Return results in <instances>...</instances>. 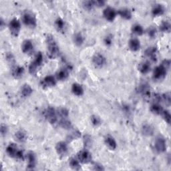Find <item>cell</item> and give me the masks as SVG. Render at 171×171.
<instances>
[{"label": "cell", "instance_id": "obj_26", "mask_svg": "<svg viewBox=\"0 0 171 171\" xmlns=\"http://www.w3.org/2000/svg\"><path fill=\"white\" fill-rule=\"evenodd\" d=\"M105 144L112 150H115L117 147V144L115 139L110 136H108L106 137Z\"/></svg>", "mask_w": 171, "mask_h": 171}, {"label": "cell", "instance_id": "obj_39", "mask_svg": "<svg viewBox=\"0 0 171 171\" xmlns=\"http://www.w3.org/2000/svg\"><path fill=\"white\" fill-rule=\"evenodd\" d=\"M147 33H148V35L150 38H154L157 34V30L154 26H150L147 30Z\"/></svg>", "mask_w": 171, "mask_h": 171}, {"label": "cell", "instance_id": "obj_52", "mask_svg": "<svg viewBox=\"0 0 171 171\" xmlns=\"http://www.w3.org/2000/svg\"><path fill=\"white\" fill-rule=\"evenodd\" d=\"M5 26H6V23H4V21H3V19L1 18V20H0V27H1L2 30L4 27Z\"/></svg>", "mask_w": 171, "mask_h": 171}, {"label": "cell", "instance_id": "obj_47", "mask_svg": "<svg viewBox=\"0 0 171 171\" xmlns=\"http://www.w3.org/2000/svg\"><path fill=\"white\" fill-rule=\"evenodd\" d=\"M161 66L164 67L166 70L168 71V70L170 68V61L169 60H164L163 61L162 64H161Z\"/></svg>", "mask_w": 171, "mask_h": 171}, {"label": "cell", "instance_id": "obj_15", "mask_svg": "<svg viewBox=\"0 0 171 171\" xmlns=\"http://www.w3.org/2000/svg\"><path fill=\"white\" fill-rule=\"evenodd\" d=\"M156 52H157V48L156 47H149L145 50V55L150 58L153 61H156L157 58H156Z\"/></svg>", "mask_w": 171, "mask_h": 171}, {"label": "cell", "instance_id": "obj_43", "mask_svg": "<svg viewBox=\"0 0 171 171\" xmlns=\"http://www.w3.org/2000/svg\"><path fill=\"white\" fill-rule=\"evenodd\" d=\"M38 68H39L38 66H37L36 64H35L34 63V61H33V62H32L30 65L29 66V72L31 74H36Z\"/></svg>", "mask_w": 171, "mask_h": 171}, {"label": "cell", "instance_id": "obj_21", "mask_svg": "<svg viewBox=\"0 0 171 171\" xmlns=\"http://www.w3.org/2000/svg\"><path fill=\"white\" fill-rule=\"evenodd\" d=\"M23 73H24V68L22 66H14L12 70V76L17 79L22 78Z\"/></svg>", "mask_w": 171, "mask_h": 171}, {"label": "cell", "instance_id": "obj_2", "mask_svg": "<svg viewBox=\"0 0 171 171\" xmlns=\"http://www.w3.org/2000/svg\"><path fill=\"white\" fill-rule=\"evenodd\" d=\"M22 22L27 27L34 28L37 26V20L36 16L30 11L26 10L22 14Z\"/></svg>", "mask_w": 171, "mask_h": 171}, {"label": "cell", "instance_id": "obj_51", "mask_svg": "<svg viewBox=\"0 0 171 171\" xmlns=\"http://www.w3.org/2000/svg\"><path fill=\"white\" fill-rule=\"evenodd\" d=\"M94 170H104V169L102 167V165L99 164H96L94 166Z\"/></svg>", "mask_w": 171, "mask_h": 171}, {"label": "cell", "instance_id": "obj_48", "mask_svg": "<svg viewBox=\"0 0 171 171\" xmlns=\"http://www.w3.org/2000/svg\"><path fill=\"white\" fill-rule=\"evenodd\" d=\"M16 159L18 160H23L24 159V154H23V152L22 150H18L17 153L16 154Z\"/></svg>", "mask_w": 171, "mask_h": 171}, {"label": "cell", "instance_id": "obj_16", "mask_svg": "<svg viewBox=\"0 0 171 171\" xmlns=\"http://www.w3.org/2000/svg\"><path fill=\"white\" fill-rule=\"evenodd\" d=\"M17 146L16 144L14 143H10L6 148V153L8 154L9 156H10L12 158H15L16 156V154L18 151Z\"/></svg>", "mask_w": 171, "mask_h": 171}, {"label": "cell", "instance_id": "obj_13", "mask_svg": "<svg viewBox=\"0 0 171 171\" xmlns=\"http://www.w3.org/2000/svg\"><path fill=\"white\" fill-rule=\"evenodd\" d=\"M139 92L144 98L150 96V87L147 83H142L139 86Z\"/></svg>", "mask_w": 171, "mask_h": 171}, {"label": "cell", "instance_id": "obj_25", "mask_svg": "<svg viewBox=\"0 0 171 171\" xmlns=\"http://www.w3.org/2000/svg\"><path fill=\"white\" fill-rule=\"evenodd\" d=\"M33 92V89L29 84H25L21 88V94L23 97H29Z\"/></svg>", "mask_w": 171, "mask_h": 171}, {"label": "cell", "instance_id": "obj_44", "mask_svg": "<svg viewBox=\"0 0 171 171\" xmlns=\"http://www.w3.org/2000/svg\"><path fill=\"white\" fill-rule=\"evenodd\" d=\"M6 59H7V61L9 62V64L13 65L14 64L16 63L15 58H14V57H13V56L12 54V53H9V54H7V56H6Z\"/></svg>", "mask_w": 171, "mask_h": 171}, {"label": "cell", "instance_id": "obj_6", "mask_svg": "<svg viewBox=\"0 0 171 171\" xmlns=\"http://www.w3.org/2000/svg\"><path fill=\"white\" fill-rule=\"evenodd\" d=\"M78 159L80 163L82 164H88L91 162L92 160V154L87 150H80L77 154Z\"/></svg>", "mask_w": 171, "mask_h": 171}, {"label": "cell", "instance_id": "obj_41", "mask_svg": "<svg viewBox=\"0 0 171 171\" xmlns=\"http://www.w3.org/2000/svg\"><path fill=\"white\" fill-rule=\"evenodd\" d=\"M160 115H162L163 119L165 120V122L169 125L170 123V118H171L170 112L168 110H163V112L161 113Z\"/></svg>", "mask_w": 171, "mask_h": 171}, {"label": "cell", "instance_id": "obj_45", "mask_svg": "<svg viewBox=\"0 0 171 171\" xmlns=\"http://www.w3.org/2000/svg\"><path fill=\"white\" fill-rule=\"evenodd\" d=\"M92 3L94 6H96L98 7L104 6L106 3V2L103 1V0H95V1H92Z\"/></svg>", "mask_w": 171, "mask_h": 171}, {"label": "cell", "instance_id": "obj_36", "mask_svg": "<svg viewBox=\"0 0 171 171\" xmlns=\"http://www.w3.org/2000/svg\"><path fill=\"white\" fill-rule=\"evenodd\" d=\"M69 165H70V167L72 168L73 170H78L81 169V166H80V164L79 160H77L76 159H75L74 158H71L70 159Z\"/></svg>", "mask_w": 171, "mask_h": 171}, {"label": "cell", "instance_id": "obj_40", "mask_svg": "<svg viewBox=\"0 0 171 171\" xmlns=\"http://www.w3.org/2000/svg\"><path fill=\"white\" fill-rule=\"evenodd\" d=\"M90 120H91L92 124L95 126H98L101 124L100 118L96 115H92L91 117H90Z\"/></svg>", "mask_w": 171, "mask_h": 171}, {"label": "cell", "instance_id": "obj_38", "mask_svg": "<svg viewBox=\"0 0 171 171\" xmlns=\"http://www.w3.org/2000/svg\"><path fill=\"white\" fill-rule=\"evenodd\" d=\"M57 114L60 116L61 118H68L69 115V112L67 110V108H60L58 111H57Z\"/></svg>", "mask_w": 171, "mask_h": 171}, {"label": "cell", "instance_id": "obj_1", "mask_svg": "<svg viewBox=\"0 0 171 171\" xmlns=\"http://www.w3.org/2000/svg\"><path fill=\"white\" fill-rule=\"evenodd\" d=\"M47 56L50 59H55L60 55V49L53 36L50 34L46 37Z\"/></svg>", "mask_w": 171, "mask_h": 171}, {"label": "cell", "instance_id": "obj_28", "mask_svg": "<svg viewBox=\"0 0 171 171\" xmlns=\"http://www.w3.org/2000/svg\"><path fill=\"white\" fill-rule=\"evenodd\" d=\"M73 40H74V44L77 46H81L84 44V37L81 33L78 32V33H76V34H74Z\"/></svg>", "mask_w": 171, "mask_h": 171}, {"label": "cell", "instance_id": "obj_42", "mask_svg": "<svg viewBox=\"0 0 171 171\" xmlns=\"http://www.w3.org/2000/svg\"><path fill=\"white\" fill-rule=\"evenodd\" d=\"M82 6L84 7L85 9H86V10L88 11H90L92 9L94 5L92 3V1H85V2H83L82 3Z\"/></svg>", "mask_w": 171, "mask_h": 171}, {"label": "cell", "instance_id": "obj_22", "mask_svg": "<svg viewBox=\"0 0 171 171\" xmlns=\"http://www.w3.org/2000/svg\"><path fill=\"white\" fill-rule=\"evenodd\" d=\"M72 92L77 96H81L84 94V89L80 84L74 83L72 86Z\"/></svg>", "mask_w": 171, "mask_h": 171}, {"label": "cell", "instance_id": "obj_19", "mask_svg": "<svg viewBox=\"0 0 171 171\" xmlns=\"http://www.w3.org/2000/svg\"><path fill=\"white\" fill-rule=\"evenodd\" d=\"M69 72L68 70L66 68H61L56 73V78L60 81H64L68 78Z\"/></svg>", "mask_w": 171, "mask_h": 171}, {"label": "cell", "instance_id": "obj_20", "mask_svg": "<svg viewBox=\"0 0 171 171\" xmlns=\"http://www.w3.org/2000/svg\"><path fill=\"white\" fill-rule=\"evenodd\" d=\"M164 13V8L161 4H156L152 9V15L154 17L160 16Z\"/></svg>", "mask_w": 171, "mask_h": 171}, {"label": "cell", "instance_id": "obj_10", "mask_svg": "<svg viewBox=\"0 0 171 171\" xmlns=\"http://www.w3.org/2000/svg\"><path fill=\"white\" fill-rule=\"evenodd\" d=\"M56 151L60 156H64L68 153V146L65 142L60 141L56 145Z\"/></svg>", "mask_w": 171, "mask_h": 171}, {"label": "cell", "instance_id": "obj_34", "mask_svg": "<svg viewBox=\"0 0 171 171\" xmlns=\"http://www.w3.org/2000/svg\"><path fill=\"white\" fill-rule=\"evenodd\" d=\"M160 101H163L166 106H170L171 102L170 92H166L162 95H160Z\"/></svg>", "mask_w": 171, "mask_h": 171}, {"label": "cell", "instance_id": "obj_32", "mask_svg": "<svg viewBox=\"0 0 171 171\" xmlns=\"http://www.w3.org/2000/svg\"><path fill=\"white\" fill-rule=\"evenodd\" d=\"M15 138L20 142H24L27 139V134L24 131L20 130L16 132Z\"/></svg>", "mask_w": 171, "mask_h": 171}, {"label": "cell", "instance_id": "obj_29", "mask_svg": "<svg viewBox=\"0 0 171 171\" xmlns=\"http://www.w3.org/2000/svg\"><path fill=\"white\" fill-rule=\"evenodd\" d=\"M80 136H81V132L78 130H74L67 136V137H66V140H67L68 142H71L74 140L79 139Z\"/></svg>", "mask_w": 171, "mask_h": 171}, {"label": "cell", "instance_id": "obj_24", "mask_svg": "<svg viewBox=\"0 0 171 171\" xmlns=\"http://www.w3.org/2000/svg\"><path fill=\"white\" fill-rule=\"evenodd\" d=\"M154 128L150 125L146 124L142 126V134L146 136H153L154 134Z\"/></svg>", "mask_w": 171, "mask_h": 171}, {"label": "cell", "instance_id": "obj_46", "mask_svg": "<svg viewBox=\"0 0 171 171\" xmlns=\"http://www.w3.org/2000/svg\"><path fill=\"white\" fill-rule=\"evenodd\" d=\"M7 131H8V128H7V125H4V124H2L1 127H0V132H1L2 136L6 135L7 133Z\"/></svg>", "mask_w": 171, "mask_h": 171}, {"label": "cell", "instance_id": "obj_8", "mask_svg": "<svg viewBox=\"0 0 171 171\" xmlns=\"http://www.w3.org/2000/svg\"><path fill=\"white\" fill-rule=\"evenodd\" d=\"M155 150L159 153H164L167 149V143L164 138L163 137H158L155 142Z\"/></svg>", "mask_w": 171, "mask_h": 171}, {"label": "cell", "instance_id": "obj_14", "mask_svg": "<svg viewBox=\"0 0 171 171\" xmlns=\"http://www.w3.org/2000/svg\"><path fill=\"white\" fill-rule=\"evenodd\" d=\"M22 50L24 54H29L34 50V45L30 40H26L23 42L22 45Z\"/></svg>", "mask_w": 171, "mask_h": 171}, {"label": "cell", "instance_id": "obj_4", "mask_svg": "<svg viewBox=\"0 0 171 171\" xmlns=\"http://www.w3.org/2000/svg\"><path fill=\"white\" fill-rule=\"evenodd\" d=\"M9 28L12 36L17 37L20 32L21 23L17 18H13L9 23Z\"/></svg>", "mask_w": 171, "mask_h": 171}, {"label": "cell", "instance_id": "obj_17", "mask_svg": "<svg viewBox=\"0 0 171 171\" xmlns=\"http://www.w3.org/2000/svg\"><path fill=\"white\" fill-rule=\"evenodd\" d=\"M129 48L132 51H137L140 48V42L136 38H132L128 42Z\"/></svg>", "mask_w": 171, "mask_h": 171}, {"label": "cell", "instance_id": "obj_31", "mask_svg": "<svg viewBox=\"0 0 171 171\" xmlns=\"http://www.w3.org/2000/svg\"><path fill=\"white\" fill-rule=\"evenodd\" d=\"M59 124L61 128L66 130H69L72 127V123H71V122L68 119V118H61Z\"/></svg>", "mask_w": 171, "mask_h": 171}, {"label": "cell", "instance_id": "obj_11", "mask_svg": "<svg viewBox=\"0 0 171 171\" xmlns=\"http://www.w3.org/2000/svg\"><path fill=\"white\" fill-rule=\"evenodd\" d=\"M26 158L27 160V169L33 170L35 168L36 164V156L35 153L32 151L28 152Z\"/></svg>", "mask_w": 171, "mask_h": 171}, {"label": "cell", "instance_id": "obj_30", "mask_svg": "<svg viewBox=\"0 0 171 171\" xmlns=\"http://www.w3.org/2000/svg\"><path fill=\"white\" fill-rule=\"evenodd\" d=\"M55 27L58 32H63L65 28V22L61 17H58L55 20Z\"/></svg>", "mask_w": 171, "mask_h": 171}, {"label": "cell", "instance_id": "obj_35", "mask_svg": "<svg viewBox=\"0 0 171 171\" xmlns=\"http://www.w3.org/2000/svg\"><path fill=\"white\" fill-rule=\"evenodd\" d=\"M171 29V25L169 22L163 21L160 26V30L164 33H169Z\"/></svg>", "mask_w": 171, "mask_h": 171}, {"label": "cell", "instance_id": "obj_23", "mask_svg": "<svg viewBox=\"0 0 171 171\" xmlns=\"http://www.w3.org/2000/svg\"><path fill=\"white\" fill-rule=\"evenodd\" d=\"M151 70V66L148 61H144L139 65V70L142 74H148Z\"/></svg>", "mask_w": 171, "mask_h": 171}, {"label": "cell", "instance_id": "obj_3", "mask_svg": "<svg viewBox=\"0 0 171 171\" xmlns=\"http://www.w3.org/2000/svg\"><path fill=\"white\" fill-rule=\"evenodd\" d=\"M46 119L48 121L51 125H55L57 122V112L53 107L49 106L46 108L44 112Z\"/></svg>", "mask_w": 171, "mask_h": 171}, {"label": "cell", "instance_id": "obj_27", "mask_svg": "<svg viewBox=\"0 0 171 171\" xmlns=\"http://www.w3.org/2000/svg\"><path fill=\"white\" fill-rule=\"evenodd\" d=\"M163 110V108L159 103H154L150 106V111L156 115H160Z\"/></svg>", "mask_w": 171, "mask_h": 171}, {"label": "cell", "instance_id": "obj_12", "mask_svg": "<svg viewBox=\"0 0 171 171\" xmlns=\"http://www.w3.org/2000/svg\"><path fill=\"white\" fill-rule=\"evenodd\" d=\"M56 84V78L53 76H47L42 80V86L44 88H51L55 86Z\"/></svg>", "mask_w": 171, "mask_h": 171}, {"label": "cell", "instance_id": "obj_9", "mask_svg": "<svg viewBox=\"0 0 171 171\" xmlns=\"http://www.w3.org/2000/svg\"><path fill=\"white\" fill-rule=\"evenodd\" d=\"M117 12L112 7H107L103 11V16L104 18L108 22H113L116 17Z\"/></svg>", "mask_w": 171, "mask_h": 171}, {"label": "cell", "instance_id": "obj_33", "mask_svg": "<svg viewBox=\"0 0 171 171\" xmlns=\"http://www.w3.org/2000/svg\"><path fill=\"white\" fill-rule=\"evenodd\" d=\"M132 32L133 34H134L137 36H142L144 34V29L142 26L140 24H134L132 27Z\"/></svg>", "mask_w": 171, "mask_h": 171}, {"label": "cell", "instance_id": "obj_49", "mask_svg": "<svg viewBox=\"0 0 171 171\" xmlns=\"http://www.w3.org/2000/svg\"><path fill=\"white\" fill-rule=\"evenodd\" d=\"M104 43L106 46H110L112 43V37L111 36H107L104 38Z\"/></svg>", "mask_w": 171, "mask_h": 171}, {"label": "cell", "instance_id": "obj_37", "mask_svg": "<svg viewBox=\"0 0 171 171\" xmlns=\"http://www.w3.org/2000/svg\"><path fill=\"white\" fill-rule=\"evenodd\" d=\"M43 61H44V56H43V54H42V52L40 51L36 54L35 60L34 61V63L35 64H36L40 68V66L42 65Z\"/></svg>", "mask_w": 171, "mask_h": 171}, {"label": "cell", "instance_id": "obj_5", "mask_svg": "<svg viewBox=\"0 0 171 171\" xmlns=\"http://www.w3.org/2000/svg\"><path fill=\"white\" fill-rule=\"evenodd\" d=\"M167 73V70L160 65L156 67L154 70L153 78L154 81H160V80H162L165 78Z\"/></svg>", "mask_w": 171, "mask_h": 171}, {"label": "cell", "instance_id": "obj_18", "mask_svg": "<svg viewBox=\"0 0 171 171\" xmlns=\"http://www.w3.org/2000/svg\"><path fill=\"white\" fill-rule=\"evenodd\" d=\"M118 13L121 17H122L125 20H130L132 18V12L129 9L123 7L120 9L118 11Z\"/></svg>", "mask_w": 171, "mask_h": 171}, {"label": "cell", "instance_id": "obj_7", "mask_svg": "<svg viewBox=\"0 0 171 171\" xmlns=\"http://www.w3.org/2000/svg\"><path fill=\"white\" fill-rule=\"evenodd\" d=\"M106 61L105 57L100 53L95 54L92 57V63L96 68H102L106 64Z\"/></svg>", "mask_w": 171, "mask_h": 171}, {"label": "cell", "instance_id": "obj_50", "mask_svg": "<svg viewBox=\"0 0 171 171\" xmlns=\"http://www.w3.org/2000/svg\"><path fill=\"white\" fill-rule=\"evenodd\" d=\"M84 142L85 146H88L91 144V138H90L89 136H85L84 139Z\"/></svg>", "mask_w": 171, "mask_h": 171}]
</instances>
